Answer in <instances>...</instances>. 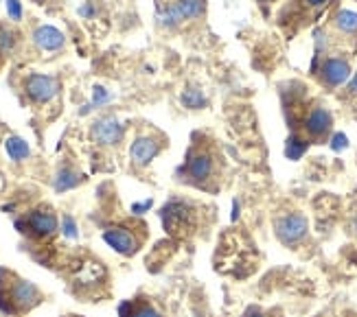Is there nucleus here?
<instances>
[{
    "label": "nucleus",
    "instance_id": "nucleus-2",
    "mask_svg": "<svg viewBox=\"0 0 357 317\" xmlns=\"http://www.w3.org/2000/svg\"><path fill=\"white\" fill-rule=\"evenodd\" d=\"M160 221L169 236L186 241L206 232L213 221V208L189 197H172L160 208Z\"/></svg>",
    "mask_w": 357,
    "mask_h": 317
},
{
    "label": "nucleus",
    "instance_id": "nucleus-28",
    "mask_svg": "<svg viewBox=\"0 0 357 317\" xmlns=\"http://www.w3.org/2000/svg\"><path fill=\"white\" fill-rule=\"evenodd\" d=\"M66 317H79V315H66Z\"/></svg>",
    "mask_w": 357,
    "mask_h": 317
},
{
    "label": "nucleus",
    "instance_id": "nucleus-27",
    "mask_svg": "<svg viewBox=\"0 0 357 317\" xmlns=\"http://www.w3.org/2000/svg\"><path fill=\"white\" fill-rule=\"evenodd\" d=\"M3 63H5V57H3V55H0V68H3Z\"/></svg>",
    "mask_w": 357,
    "mask_h": 317
},
{
    "label": "nucleus",
    "instance_id": "nucleus-5",
    "mask_svg": "<svg viewBox=\"0 0 357 317\" xmlns=\"http://www.w3.org/2000/svg\"><path fill=\"white\" fill-rule=\"evenodd\" d=\"M145 239L147 226L141 219H128L103 230V241L114 252H119L121 256H134V254H138L145 245Z\"/></svg>",
    "mask_w": 357,
    "mask_h": 317
},
{
    "label": "nucleus",
    "instance_id": "nucleus-13",
    "mask_svg": "<svg viewBox=\"0 0 357 317\" xmlns=\"http://www.w3.org/2000/svg\"><path fill=\"white\" fill-rule=\"evenodd\" d=\"M119 317H167L165 311L145 293H138L132 300H126L119 307Z\"/></svg>",
    "mask_w": 357,
    "mask_h": 317
},
{
    "label": "nucleus",
    "instance_id": "nucleus-10",
    "mask_svg": "<svg viewBox=\"0 0 357 317\" xmlns=\"http://www.w3.org/2000/svg\"><path fill=\"white\" fill-rule=\"evenodd\" d=\"M314 72L324 88H340L351 79V61L340 55L314 59Z\"/></svg>",
    "mask_w": 357,
    "mask_h": 317
},
{
    "label": "nucleus",
    "instance_id": "nucleus-11",
    "mask_svg": "<svg viewBox=\"0 0 357 317\" xmlns=\"http://www.w3.org/2000/svg\"><path fill=\"white\" fill-rule=\"evenodd\" d=\"M274 234L276 239L287 247H296L303 243L309 234V224L307 217L301 212H285L274 219Z\"/></svg>",
    "mask_w": 357,
    "mask_h": 317
},
{
    "label": "nucleus",
    "instance_id": "nucleus-16",
    "mask_svg": "<svg viewBox=\"0 0 357 317\" xmlns=\"http://www.w3.org/2000/svg\"><path fill=\"white\" fill-rule=\"evenodd\" d=\"M182 26L199 22L206 15V0H174Z\"/></svg>",
    "mask_w": 357,
    "mask_h": 317
},
{
    "label": "nucleus",
    "instance_id": "nucleus-3",
    "mask_svg": "<svg viewBox=\"0 0 357 317\" xmlns=\"http://www.w3.org/2000/svg\"><path fill=\"white\" fill-rule=\"evenodd\" d=\"M44 302V293L33 282L24 280L15 272L0 269V311L11 317L31 313Z\"/></svg>",
    "mask_w": 357,
    "mask_h": 317
},
{
    "label": "nucleus",
    "instance_id": "nucleus-8",
    "mask_svg": "<svg viewBox=\"0 0 357 317\" xmlns=\"http://www.w3.org/2000/svg\"><path fill=\"white\" fill-rule=\"evenodd\" d=\"M22 92L31 105H51L57 101L61 92V82L53 75H40V72H29L22 79Z\"/></svg>",
    "mask_w": 357,
    "mask_h": 317
},
{
    "label": "nucleus",
    "instance_id": "nucleus-12",
    "mask_svg": "<svg viewBox=\"0 0 357 317\" xmlns=\"http://www.w3.org/2000/svg\"><path fill=\"white\" fill-rule=\"evenodd\" d=\"M90 138L99 147H119L126 138V125L114 114L99 116L90 127Z\"/></svg>",
    "mask_w": 357,
    "mask_h": 317
},
{
    "label": "nucleus",
    "instance_id": "nucleus-21",
    "mask_svg": "<svg viewBox=\"0 0 357 317\" xmlns=\"http://www.w3.org/2000/svg\"><path fill=\"white\" fill-rule=\"evenodd\" d=\"M182 103L191 109H199V107H204L206 99H204V94H202L199 88H189L182 94Z\"/></svg>",
    "mask_w": 357,
    "mask_h": 317
},
{
    "label": "nucleus",
    "instance_id": "nucleus-23",
    "mask_svg": "<svg viewBox=\"0 0 357 317\" xmlns=\"http://www.w3.org/2000/svg\"><path fill=\"white\" fill-rule=\"evenodd\" d=\"M347 92L351 94V97H357V72L351 77V82H349V88H347Z\"/></svg>",
    "mask_w": 357,
    "mask_h": 317
},
{
    "label": "nucleus",
    "instance_id": "nucleus-22",
    "mask_svg": "<svg viewBox=\"0 0 357 317\" xmlns=\"http://www.w3.org/2000/svg\"><path fill=\"white\" fill-rule=\"evenodd\" d=\"M241 317H278L276 311H268V309H263V307H248Z\"/></svg>",
    "mask_w": 357,
    "mask_h": 317
},
{
    "label": "nucleus",
    "instance_id": "nucleus-7",
    "mask_svg": "<svg viewBox=\"0 0 357 317\" xmlns=\"http://www.w3.org/2000/svg\"><path fill=\"white\" fill-rule=\"evenodd\" d=\"M167 145H169V140L160 130H156V127H145V130L138 132L132 140L130 162L136 169H145L167 149Z\"/></svg>",
    "mask_w": 357,
    "mask_h": 317
},
{
    "label": "nucleus",
    "instance_id": "nucleus-25",
    "mask_svg": "<svg viewBox=\"0 0 357 317\" xmlns=\"http://www.w3.org/2000/svg\"><path fill=\"white\" fill-rule=\"evenodd\" d=\"M257 3H259L261 7H268V5H272V3H276V0H257Z\"/></svg>",
    "mask_w": 357,
    "mask_h": 317
},
{
    "label": "nucleus",
    "instance_id": "nucleus-19",
    "mask_svg": "<svg viewBox=\"0 0 357 317\" xmlns=\"http://www.w3.org/2000/svg\"><path fill=\"white\" fill-rule=\"evenodd\" d=\"M333 26L344 36H357V13L351 9H340L333 15Z\"/></svg>",
    "mask_w": 357,
    "mask_h": 317
},
{
    "label": "nucleus",
    "instance_id": "nucleus-17",
    "mask_svg": "<svg viewBox=\"0 0 357 317\" xmlns=\"http://www.w3.org/2000/svg\"><path fill=\"white\" fill-rule=\"evenodd\" d=\"M20 42H22L20 31L15 29L11 22L0 20V55L7 59L9 55H13L15 51H18Z\"/></svg>",
    "mask_w": 357,
    "mask_h": 317
},
{
    "label": "nucleus",
    "instance_id": "nucleus-9",
    "mask_svg": "<svg viewBox=\"0 0 357 317\" xmlns=\"http://www.w3.org/2000/svg\"><path fill=\"white\" fill-rule=\"evenodd\" d=\"M303 127V132H305V140L307 142H318V140H324L331 130H333V114L329 112L327 107H322V105H314L312 109H307V112L303 116H296L294 121H289V127Z\"/></svg>",
    "mask_w": 357,
    "mask_h": 317
},
{
    "label": "nucleus",
    "instance_id": "nucleus-14",
    "mask_svg": "<svg viewBox=\"0 0 357 317\" xmlns=\"http://www.w3.org/2000/svg\"><path fill=\"white\" fill-rule=\"evenodd\" d=\"M31 42L40 51V53H57L66 46V38L59 29L51 26V24H40L33 29L31 33Z\"/></svg>",
    "mask_w": 357,
    "mask_h": 317
},
{
    "label": "nucleus",
    "instance_id": "nucleus-20",
    "mask_svg": "<svg viewBox=\"0 0 357 317\" xmlns=\"http://www.w3.org/2000/svg\"><path fill=\"white\" fill-rule=\"evenodd\" d=\"M5 151H7V155L11 157L13 162H22V160H26V157L31 155L29 145L20 136H9L5 140Z\"/></svg>",
    "mask_w": 357,
    "mask_h": 317
},
{
    "label": "nucleus",
    "instance_id": "nucleus-4",
    "mask_svg": "<svg viewBox=\"0 0 357 317\" xmlns=\"http://www.w3.org/2000/svg\"><path fill=\"white\" fill-rule=\"evenodd\" d=\"M70 284L79 297H97L107 284V269L97 258L82 256L70 265Z\"/></svg>",
    "mask_w": 357,
    "mask_h": 317
},
{
    "label": "nucleus",
    "instance_id": "nucleus-15",
    "mask_svg": "<svg viewBox=\"0 0 357 317\" xmlns=\"http://www.w3.org/2000/svg\"><path fill=\"white\" fill-rule=\"evenodd\" d=\"M289 7L283 9L281 13V24H289V22H298L305 20V11L309 13H320L324 7H327L331 0H289Z\"/></svg>",
    "mask_w": 357,
    "mask_h": 317
},
{
    "label": "nucleus",
    "instance_id": "nucleus-6",
    "mask_svg": "<svg viewBox=\"0 0 357 317\" xmlns=\"http://www.w3.org/2000/svg\"><path fill=\"white\" fill-rule=\"evenodd\" d=\"M15 228L22 234H26L29 239L44 243V241H51L59 232V219L51 206L42 203L26 210L20 219H15Z\"/></svg>",
    "mask_w": 357,
    "mask_h": 317
},
{
    "label": "nucleus",
    "instance_id": "nucleus-26",
    "mask_svg": "<svg viewBox=\"0 0 357 317\" xmlns=\"http://www.w3.org/2000/svg\"><path fill=\"white\" fill-rule=\"evenodd\" d=\"M351 226H353V230L357 232V210H355V215H353V221H351Z\"/></svg>",
    "mask_w": 357,
    "mask_h": 317
},
{
    "label": "nucleus",
    "instance_id": "nucleus-24",
    "mask_svg": "<svg viewBox=\"0 0 357 317\" xmlns=\"http://www.w3.org/2000/svg\"><path fill=\"white\" fill-rule=\"evenodd\" d=\"M333 140H335V145H333L335 149H342V147H347V138H344L342 134H337Z\"/></svg>",
    "mask_w": 357,
    "mask_h": 317
},
{
    "label": "nucleus",
    "instance_id": "nucleus-18",
    "mask_svg": "<svg viewBox=\"0 0 357 317\" xmlns=\"http://www.w3.org/2000/svg\"><path fill=\"white\" fill-rule=\"evenodd\" d=\"M84 182V176L79 171H75L70 167H61L55 176V190L57 193H64V190H70L75 186H79Z\"/></svg>",
    "mask_w": 357,
    "mask_h": 317
},
{
    "label": "nucleus",
    "instance_id": "nucleus-1",
    "mask_svg": "<svg viewBox=\"0 0 357 317\" xmlns=\"http://www.w3.org/2000/svg\"><path fill=\"white\" fill-rule=\"evenodd\" d=\"M224 176L226 162L217 140L204 132H195L184 153V162L176 171V180L184 186L202 190V193L215 195L224 186Z\"/></svg>",
    "mask_w": 357,
    "mask_h": 317
}]
</instances>
